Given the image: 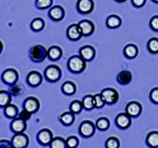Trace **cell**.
I'll use <instances>...</instances> for the list:
<instances>
[{
  "label": "cell",
  "mask_w": 158,
  "mask_h": 148,
  "mask_svg": "<svg viewBox=\"0 0 158 148\" xmlns=\"http://www.w3.org/2000/svg\"><path fill=\"white\" fill-rule=\"evenodd\" d=\"M23 109L31 112L32 114L36 113L40 109V103H39V101H38V98H34V96L27 98L23 102Z\"/></svg>",
  "instance_id": "8fae6325"
},
{
  "label": "cell",
  "mask_w": 158,
  "mask_h": 148,
  "mask_svg": "<svg viewBox=\"0 0 158 148\" xmlns=\"http://www.w3.org/2000/svg\"><path fill=\"white\" fill-rule=\"evenodd\" d=\"M96 131V126L90 120L81 122L79 125V134L83 137H91L94 136Z\"/></svg>",
  "instance_id": "277c9868"
},
{
  "label": "cell",
  "mask_w": 158,
  "mask_h": 148,
  "mask_svg": "<svg viewBox=\"0 0 158 148\" xmlns=\"http://www.w3.org/2000/svg\"><path fill=\"white\" fill-rule=\"evenodd\" d=\"M121 18L118 15H110L106 18V24L109 29H117L121 25Z\"/></svg>",
  "instance_id": "cb8c5ba5"
},
{
  "label": "cell",
  "mask_w": 158,
  "mask_h": 148,
  "mask_svg": "<svg viewBox=\"0 0 158 148\" xmlns=\"http://www.w3.org/2000/svg\"><path fill=\"white\" fill-rule=\"evenodd\" d=\"M100 94L103 98L106 105H114L119 99V93L113 88H104L102 89Z\"/></svg>",
  "instance_id": "5b68a950"
},
{
  "label": "cell",
  "mask_w": 158,
  "mask_h": 148,
  "mask_svg": "<svg viewBox=\"0 0 158 148\" xmlns=\"http://www.w3.org/2000/svg\"><path fill=\"white\" fill-rule=\"evenodd\" d=\"M30 56L33 62L42 63L48 58V50L41 45H35L31 48Z\"/></svg>",
  "instance_id": "7a4b0ae2"
},
{
  "label": "cell",
  "mask_w": 158,
  "mask_h": 148,
  "mask_svg": "<svg viewBox=\"0 0 158 148\" xmlns=\"http://www.w3.org/2000/svg\"><path fill=\"white\" fill-rule=\"evenodd\" d=\"M153 2H154V3H158V0H152Z\"/></svg>",
  "instance_id": "bcb514c9"
},
{
  "label": "cell",
  "mask_w": 158,
  "mask_h": 148,
  "mask_svg": "<svg viewBox=\"0 0 158 148\" xmlns=\"http://www.w3.org/2000/svg\"><path fill=\"white\" fill-rule=\"evenodd\" d=\"M106 148H119L120 147V141L116 137H110L104 143Z\"/></svg>",
  "instance_id": "836d02e7"
},
{
  "label": "cell",
  "mask_w": 158,
  "mask_h": 148,
  "mask_svg": "<svg viewBox=\"0 0 158 148\" xmlns=\"http://www.w3.org/2000/svg\"><path fill=\"white\" fill-rule=\"evenodd\" d=\"M115 1H117V2H120V3H121V2H124V1H127V0H115Z\"/></svg>",
  "instance_id": "f6af8a7d"
},
{
  "label": "cell",
  "mask_w": 158,
  "mask_h": 148,
  "mask_svg": "<svg viewBox=\"0 0 158 148\" xmlns=\"http://www.w3.org/2000/svg\"><path fill=\"white\" fill-rule=\"evenodd\" d=\"M146 144L150 148H158V131L154 130L147 134Z\"/></svg>",
  "instance_id": "7402d4cb"
},
{
  "label": "cell",
  "mask_w": 158,
  "mask_h": 148,
  "mask_svg": "<svg viewBox=\"0 0 158 148\" xmlns=\"http://www.w3.org/2000/svg\"><path fill=\"white\" fill-rule=\"evenodd\" d=\"M27 83L31 87H38L42 83V75L38 71H31L27 76Z\"/></svg>",
  "instance_id": "ac0fdd59"
},
{
  "label": "cell",
  "mask_w": 158,
  "mask_h": 148,
  "mask_svg": "<svg viewBox=\"0 0 158 148\" xmlns=\"http://www.w3.org/2000/svg\"><path fill=\"white\" fill-rule=\"evenodd\" d=\"M21 91H22V89H21V87H20V86L13 85V86H11V88H10L9 92L11 94H13V95H19V94L21 93Z\"/></svg>",
  "instance_id": "ab89813d"
},
{
  "label": "cell",
  "mask_w": 158,
  "mask_h": 148,
  "mask_svg": "<svg viewBox=\"0 0 158 148\" xmlns=\"http://www.w3.org/2000/svg\"><path fill=\"white\" fill-rule=\"evenodd\" d=\"M132 80H133V75H132L131 71H129V70L120 71V72L117 74V77H116L117 83L122 86L129 85L132 81Z\"/></svg>",
  "instance_id": "d6986e66"
},
{
  "label": "cell",
  "mask_w": 158,
  "mask_h": 148,
  "mask_svg": "<svg viewBox=\"0 0 158 148\" xmlns=\"http://www.w3.org/2000/svg\"><path fill=\"white\" fill-rule=\"evenodd\" d=\"M59 121L63 126H71L75 122V114L71 111H65L59 116Z\"/></svg>",
  "instance_id": "603a6c76"
},
{
  "label": "cell",
  "mask_w": 158,
  "mask_h": 148,
  "mask_svg": "<svg viewBox=\"0 0 158 148\" xmlns=\"http://www.w3.org/2000/svg\"><path fill=\"white\" fill-rule=\"evenodd\" d=\"M141 112H142V106L138 102H135V101L130 102V103H128V105L126 106V113L129 116H131L132 119L138 117L141 114Z\"/></svg>",
  "instance_id": "9c48e42d"
},
{
  "label": "cell",
  "mask_w": 158,
  "mask_h": 148,
  "mask_svg": "<svg viewBox=\"0 0 158 148\" xmlns=\"http://www.w3.org/2000/svg\"><path fill=\"white\" fill-rule=\"evenodd\" d=\"M11 142L14 148H27L30 143V139L24 132H21V133H15Z\"/></svg>",
  "instance_id": "52a82bcc"
},
{
  "label": "cell",
  "mask_w": 158,
  "mask_h": 148,
  "mask_svg": "<svg viewBox=\"0 0 158 148\" xmlns=\"http://www.w3.org/2000/svg\"><path fill=\"white\" fill-rule=\"evenodd\" d=\"M110 120L108 117H99V119L96 121L95 123V126H96V129L100 130V131H106V130H108L110 128Z\"/></svg>",
  "instance_id": "83f0119b"
},
{
  "label": "cell",
  "mask_w": 158,
  "mask_h": 148,
  "mask_svg": "<svg viewBox=\"0 0 158 148\" xmlns=\"http://www.w3.org/2000/svg\"><path fill=\"white\" fill-rule=\"evenodd\" d=\"M62 72H61V69L58 66L55 65H51L48 66L44 70V77L45 80L50 83H56L61 78Z\"/></svg>",
  "instance_id": "3957f363"
},
{
  "label": "cell",
  "mask_w": 158,
  "mask_h": 148,
  "mask_svg": "<svg viewBox=\"0 0 158 148\" xmlns=\"http://www.w3.org/2000/svg\"><path fill=\"white\" fill-rule=\"evenodd\" d=\"M93 98H94V105H95V108L101 109V108H103V107L106 105V102H104V99H103L102 96H101L100 93L94 94Z\"/></svg>",
  "instance_id": "e575fe53"
},
{
  "label": "cell",
  "mask_w": 158,
  "mask_h": 148,
  "mask_svg": "<svg viewBox=\"0 0 158 148\" xmlns=\"http://www.w3.org/2000/svg\"><path fill=\"white\" fill-rule=\"evenodd\" d=\"M31 116H32V113L29 111H27L25 109H23L21 112H19V114H18V117H20V119H22V120H24V121H27V120H30L31 119Z\"/></svg>",
  "instance_id": "60d3db41"
},
{
  "label": "cell",
  "mask_w": 158,
  "mask_h": 148,
  "mask_svg": "<svg viewBox=\"0 0 158 148\" xmlns=\"http://www.w3.org/2000/svg\"><path fill=\"white\" fill-rule=\"evenodd\" d=\"M0 148H14V146L9 140H0Z\"/></svg>",
  "instance_id": "b9f144b4"
},
{
  "label": "cell",
  "mask_w": 158,
  "mask_h": 148,
  "mask_svg": "<svg viewBox=\"0 0 158 148\" xmlns=\"http://www.w3.org/2000/svg\"><path fill=\"white\" fill-rule=\"evenodd\" d=\"M49 146L50 148H68L67 143H65V139H63L61 137H54Z\"/></svg>",
  "instance_id": "4dcf8cb0"
},
{
  "label": "cell",
  "mask_w": 158,
  "mask_h": 148,
  "mask_svg": "<svg viewBox=\"0 0 158 148\" xmlns=\"http://www.w3.org/2000/svg\"><path fill=\"white\" fill-rule=\"evenodd\" d=\"M1 80L4 84H6V85H10V86L16 85L17 81L19 80L18 72H17L15 69H12V68L6 69V70L3 71V73H2Z\"/></svg>",
  "instance_id": "8992f818"
},
{
  "label": "cell",
  "mask_w": 158,
  "mask_h": 148,
  "mask_svg": "<svg viewBox=\"0 0 158 148\" xmlns=\"http://www.w3.org/2000/svg\"><path fill=\"white\" fill-rule=\"evenodd\" d=\"M148 50L152 54H158V38H150L149 41H148Z\"/></svg>",
  "instance_id": "1f68e13d"
},
{
  "label": "cell",
  "mask_w": 158,
  "mask_h": 148,
  "mask_svg": "<svg viewBox=\"0 0 158 148\" xmlns=\"http://www.w3.org/2000/svg\"><path fill=\"white\" fill-rule=\"evenodd\" d=\"M150 28L153 31L158 32V15H155L150 19Z\"/></svg>",
  "instance_id": "f35d334b"
},
{
  "label": "cell",
  "mask_w": 158,
  "mask_h": 148,
  "mask_svg": "<svg viewBox=\"0 0 158 148\" xmlns=\"http://www.w3.org/2000/svg\"><path fill=\"white\" fill-rule=\"evenodd\" d=\"M53 4V0H36V7L40 10L51 9Z\"/></svg>",
  "instance_id": "8d00e7d4"
},
{
  "label": "cell",
  "mask_w": 158,
  "mask_h": 148,
  "mask_svg": "<svg viewBox=\"0 0 158 148\" xmlns=\"http://www.w3.org/2000/svg\"><path fill=\"white\" fill-rule=\"evenodd\" d=\"M85 67H86V62L85 59H82L79 55H74L69 58L68 69L72 73L78 74L83 72L85 70Z\"/></svg>",
  "instance_id": "6da1fadb"
},
{
  "label": "cell",
  "mask_w": 158,
  "mask_h": 148,
  "mask_svg": "<svg viewBox=\"0 0 158 148\" xmlns=\"http://www.w3.org/2000/svg\"><path fill=\"white\" fill-rule=\"evenodd\" d=\"M82 109H83L82 102H80V101L75 99V101H73L72 103L70 104V111L74 114L80 113V112L82 111Z\"/></svg>",
  "instance_id": "d6a6232c"
},
{
  "label": "cell",
  "mask_w": 158,
  "mask_h": 148,
  "mask_svg": "<svg viewBox=\"0 0 158 148\" xmlns=\"http://www.w3.org/2000/svg\"><path fill=\"white\" fill-rule=\"evenodd\" d=\"M62 57V50L58 46H53L48 50V58L52 62H57Z\"/></svg>",
  "instance_id": "ffe728a7"
},
{
  "label": "cell",
  "mask_w": 158,
  "mask_h": 148,
  "mask_svg": "<svg viewBox=\"0 0 158 148\" xmlns=\"http://www.w3.org/2000/svg\"><path fill=\"white\" fill-rule=\"evenodd\" d=\"M76 7L80 14H90L94 10V1L93 0H78Z\"/></svg>",
  "instance_id": "4fadbf2b"
},
{
  "label": "cell",
  "mask_w": 158,
  "mask_h": 148,
  "mask_svg": "<svg viewBox=\"0 0 158 148\" xmlns=\"http://www.w3.org/2000/svg\"><path fill=\"white\" fill-rule=\"evenodd\" d=\"M82 106L83 109L86 111H91L95 108V105H94V98L91 94H86V95L83 96L82 98Z\"/></svg>",
  "instance_id": "f1b7e54d"
},
{
  "label": "cell",
  "mask_w": 158,
  "mask_h": 148,
  "mask_svg": "<svg viewBox=\"0 0 158 148\" xmlns=\"http://www.w3.org/2000/svg\"><path fill=\"white\" fill-rule=\"evenodd\" d=\"M76 90H77V88H76V85L75 83H73V81H64V83L62 84V86H61V91H62L63 94H65V95H73V94L76 93Z\"/></svg>",
  "instance_id": "d4e9b609"
},
{
  "label": "cell",
  "mask_w": 158,
  "mask_h": 148,
  "mask_svg": "<svg viewBox=\"0 0 158 148\" xmlns=\"http://www.w3.org/2000/svg\"><path fill=\"white\" fill-rule=\"evenodd\" d=\"M64 15H65L64 9L60 6L52 7L49 10L50 18L52 20H54V21H60V20H62L63 18H64Z\"/></svg>",
  "instance_id": "2e32d148"
},
{
  "label": "cell",
  "mask_w": 158,
  "mask_h": 148,
  "mask_svg": "<svg viewBox=\"0 0 158 148\" xmlns=\"http://www.w3.org/2000/svg\"><path fill=\"white\" fill-rule=\"evenodd\" d=\"M3 109H4V115L10 117V119H16L19 114L17 106L13 105V104H10V105H7L6 107H4Z\"/></svg>",
  "instance_id": "4316f807"
},
{
  "label": "cell",
  "mask_w": 158,
  "mask_h": 148,
  "mask_svg": "<svg viewBox=\"0 0 158 148\" xmlns=\"http://www.w3.org/2000/svg\"><path fill=\"white\" fill-rule=\"evenodd\" d=\"M115 124L119 129H128L132 125V117L129 116L126 112H121L116 115Z\"/></svg>",
  "instance_id": "30bf717a"
},
{
  "label": "cell",
  "mask_w": 158,
  "mask_h": 148,
  "mask_svg": "<svg viewBox=\"0 0 158 148\" xmlns=\"http://www.w3.org/2000/svg\"><path fill=\"white\" fill-rule=\"evenodd\" d=\"M78 27L81 31L82 36H91L95 31V25L91 20L88 19H82L78 22Z\"/></svg>",
  "instance_id": "7c38bea8"
},
{
  "label": "cell",
  "mask_w": 158,
  "mask_h": 148,
  "mask_svg": "<svg viewBox=\"0 0 158 148\" xmlns=\"http://www.w3.org/2000/svg\"><path fill=\"white\" fill-rule=\"evenodd\" d=\"M150 99H151V102L153 104H156L158 105V87H155V88H153L151 91H150Z\"/></svg>",
  "instance_id": "74e56055"
},
{
  "label": "cell",
  "mask_w": 158,
  "mask_h": 148,
  "mask_svg": "<svg viewBox=\"0 0 158 148\" xmlns=\"http://www.w3.org/2000/svg\"><path fill=\"white\" fill-rule=\"evenodd\" d=\"M12 94L6 90H0V107L4 108L11 104Z\"/></svg>",
  "instance_id": "484cf974"
},
{
  "label": "cell",
  "mask_w": 158,
  "mask_h": 148,
  "mask_svg": "<svg viewBox=\"0 0 158 148\" xmlns=\"http://www.w3.org/2000/svg\"><path fill=\"white\" fill-rule=\"evenodd\" d=\"M44 20L42 18H39V17H37V18L33 19L32 22H31V29L33 30V31L35 32H40L43 30V28H44Z\"/></svg>",
  "instance_id": "f546056e"
},
{
  "label": "cell",
  "mask_w": 158,
  "mask_h": 148,
  "mask_svg": "<svg viewBox=\"0 0 158 148\" xmlns=\"http://www.w3.org/2000/svg\"><path fill=\"white\" fill-rule=\"evenodd\" d=\"M53 139V132L48 128H43L37 133V141L42 146H49Z\"/></svg>",
  "instance_id": "ba28073f"
},
{
  "label": "cell",
  "mask_w": 158,
  "mask_h": 148,
  "mask_svg": "<svg viewBox=\"0 0 158 148\" xmlns=\"http://www.w3.org/2000/svg\"><path fill=\"white\" fill-rule=\"evenodd\" d=\"M123 54L129 59H134L138 55V48L134 43H128L126 47L123 48Z\"/></svg>",
  "instance_id": "44dd1931"
},
{
  "label": "cell",
  "mask_w": 158,
  "mask_h": 148,
  "mask_svg": "<svg viewBox=\"0 0 158 148\" xmlns=\"http://www.w3.org/2000/svg\"><path fill=\"white\" fill-rule=\"evenodd\" d=\"M131 1L135 7H142L146 4L147 0H131Z\"/></svg>",
  "instance_id": "7bdbcfd3"
},
{
  "label": "cell",
  "mask_w": 158,
  "mask_h": 148,
  "mask_svg": "<svg viewBox=\"0 0 158 148\" xmlns=\"http://www.w3.org/2000/svg\"><path fill=\"white\" fill-rule=\"evenodd\" d=\"M2 50H3V45H2V42H1V40H0V54H1V52H2Z\"/></svg>",
  "instance_id": "ee69618b"
},
{
  "label": "cell",
  "mask_w": 158,
  "mask_h": 148,
  "mask_svg": "<svg viewBox=\"0 0 158 148\" xmlns=\"http://www.w3.org/2000/svg\"><path fill=\"white\" fill-rule=\"evenodd\" d=\"M79 56L85 62H92L96 56V51L92 46H83L79 49Z\"/></svg>",
  "instance_id": "5bb4252c"
},
{
  "label": "cell",
  "mask_w": 158,
  "mask_h": 148,
  "mask_svg": "<svg viewBox=\"0 0 158 148\" xmlns=\"http://www.w3.org/2000/svg\"><path fill=\"white\" fill-rule=\"evenodd\" d=\"M27 126V121L20 119V117H16V119H13L11 123V130L14 133H21V132L25 131Z\"/></svg>",
  "instance_id": "e0dca14e"
},
{
  "label": "cell",
  "mask_w": 158,
  "mask_h": 148,
  "mask_svg": "<svg viewBox=\"0 0 158 148\" xmlns=\"http://www.w3.org/2000/svg\"><path fill=\"white\" fill-rule=\"evenodd\" d=\"M65 143L68 148H77L79 145V139L75 136H70L65 139Z\"/></svg>",
  "instance_id": "d590c367"
},
{
  "label": "cell",
  "mask_w": 158,
  "mask_h": 148,
  "mask_svg": "<svg viewBox=\"0 0 158 148\" xmlns=\"http://www.w3.org/2000/svg\"><path fill=\"white\" fill-rule=\"evenodd\" d=\"M67 37L70 40H72V41H78L82 37V34H81V31L78 27V24L69 25L67 29Z\"/></svg>",
  "instance_id": "9a60e30c"
}]
</instances>
